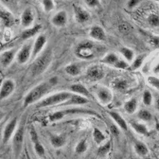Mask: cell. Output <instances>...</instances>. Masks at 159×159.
Segmentation results:
<instances>
[{"mask_svg":"<svg viewBox=\"0 0 159 159\" xmlns=\"http://www.w3.org/2000/svg\"><path fill=\"white\" fill-rule=\"evenodd\" d=\"M17 124H18V120L17 118H14L11 120H10L6 125L5 128L2 133V143L4 144H7L8 142L12 139L13 135L15 134V132L17 129Z\"/></svg>","mask_w":159,"mask_h":159,"instance_id":"7","label":"cell"},{"mask_svg":"<svg viewBox=\"0 0 159 159\" xmlns=\"http://www.w3.org/2000/svg\"><path fill=\"white\" fill-rule=\"evenodd\" d=\"M139 2L140 1H139V0H130V1H128L127 2V7L129 9H133L139 3Z\"/></svg>","mask_w":159,"mask_h":159,"instance_id":"44","label":"cell"},{"mask_svg":"<svg viewBox=\"0 0 159 159\" xmlns=\"http://www.w3.org/2000/svg\"><path fill=\"white\" fill-rule=\"evenodd\" d=\"M30 137L33 143H34V148L35 152H36L37 155L40 157H42L45 155V150L44 148L43 145L41 143L38 138V133L34 128L31 129L30 130Z\"/></svg>","mask_w":159,"mask_h":159,"instance_id":"13","label":"cell"},{"mask_svg":"<svg viewBox=\"0 0 159 159\" xmlns=\"http://www.w3.org/2000/svg\"><path fill=\"white\" fill-rule=\"evenodd\" d=\"M111 150V143L110 142H107V143L105 144L101 145L99 148L98 149V155L100 156V157H105L107 156V154L109 153Z\"/></svg>","mask_w":159,"mask_h":159,"instance_id":"33","label":"cell"},{"mask_svg":"<svg viewBox=\"0 0 159 159\" xmlns=\"http://www.w3.org/2000/svg\"><path fill=\"white\" fill-rule=\"evenodd\" d=\"M2 46H3V45H2V42H0V50H1V49H2Z\"/></svg>","mask_w":159,"mask_h":159,"instance_id":"48","label":"cell"},{"mask_svg":"<svg viewBox=\"0 0 159 159\" xmlns=\"http://www.w3.org/2000/svg\"><path fill=\"white\" fill-rule=\"evenodd\" d=\"M96 48L91 41H84L77 45L75 54L81 60H91L96 57Z\"/></svg>","mask_w":159,"mask_h":159,"instance_id":"4","label":"cell"},{"mask_svg":"<svg viewBox=\"0 0 159 159\" xmlns=\"http://www.w3.org/2000/svg\"><path fill=\"white\" fill-rule=\"evenodd\" d=\"M148 83L150 84L151 86H153L154 88H155L156 89H158L159 90V79L158 78L155 77V76H149L148 79Z\"/></svg>","mask_w":159,"mask_h":159,"instance_id":"39","label":"cell"},{"mask_svg":"<svg viewBox=\"0 0 159 159\" xmlns=\"http://www.w3.org/2000/svg\"><path fill=\"white\" fill-rule=\"evenodd\" d=\"M134 152L139 157H146L149 154V149L147 145L142 142H136L134 146Z\"/></svg>","mask_w":159,"mask_h":159,"instance_id":"23","label":"cell"},{"mask_svg":"<svg viewBox=\"0 0 159 159\" xmlns=\"http://www.w3.org/2000/svg\"><path fill=\"white\" fill-rule=\"evenodd\" d=\"M65 71L67 74L70 75L72 76H78L80 74V67L76 64H70V65H67L65 67Z\"/></svg>","mask_w":159,"mask_h":159,"instance_id":"31","label":"cell"},{"mask_svg":"<svg viewBox=\"0 0 159 159\" xmlns=\"http://www.w3.org/2000/svg\"><path fill=\"white\" fill-rule=\"evenodd\" d=\"M89 35L92 38H93L96 41L98 42H102V41H104L105 38H106V34H105V32L103 30V29L99 25H95L93 27H92V29L90 30V32H89Z\"/></svg>","mask_w":159,"mask_h":159,"instance_id":"19","label":"cell"},{"mask_svg":"<svg viewBox=\"0 0 159 159\" xmlns=\"http://www.w3.org/2000/svg\"><path fill=\"white\" fill-rule=\"evenodd\" d=\"M148 22L150 25L154 27L159 26V16L156 14H151L148 17Z\"/></svg>","mask_w":159,"mask_h":159,"instance_id":"38","label":"cell"},{"mask_svg":"<svg viewBox=\"0 0 159 159\" xmlns=\"http://www.w3.org/2000/svg\"><path fill=\"white\" fill-rule=\"evenodd\" d=\"M57 82L58 78L57 76H53L50 78L48 81L42 82L37 85L36 87L30 91V92H28V94L25 96L23 102V107H26L29 105L40 101L41 99L52 89L53 86L57 85Z\"/></svg>","mask_w":159,"mask_h":159,"instance_id":"1","label":"cell"},{"mask_svg":"<svg viewBox=\"0 0 159 159\" xmlns=\"http://www.w3.org/2000/svg\"><path fill=\"white\" fill-rule=\"evenodd\" d=\"M52 60V52L51 49H47L42 55H40L32 65L31 73L33 76H38L44 73L49 68Z\"/></svg>","mask_w":159,"mask_h":159,"instance_id":"2","label":"cell"},{"mask_svg":"<svg viewBox=\"0 0 159 159\" xmlns=\"http://www.w3.org/2000/svg\"><path fill=\"white\" fill-rule=\"evenodd\" d=\"M119 52L123 55V57L127 60V61L131 62L134 61V51L132 50V49H129L127 47H122L121 49H119Z\"/></svg>","mask_w":159,"mask_h":159,"instance_id":"30","label":"cell"},{"mask_svg":"<svg viewBox=\"0 0 159 159\" xmlns=\"http://www.w3.org/2000/svg\"><path fill=\"white\" fill-rule=\"evenodd\" d=\"M154 104H155L156 109H157V110L159 111V96H157V97L156 98L155 103H154Z\"/></svg>","mask_w":159,"mask_h":159,"instance_id":"45","label":"cell"},{"mask_svg":"<svg viewBox=\"0 0 159 159\" xmlns=\"http://www.w3.org/2000/svg\"><path fill=\"white\" fill-rule=\"evenodd\" d=\"M144 58V55H140V56L137 57L133 61V63H132L131 66H130V69H131L132 70H135V69H139V68L142 66V65H143Z\"/></svg>","mask_w":159,"mask_h":159,"instance_id":"35","label":"cell"},{"mask_svg":"<svg viewBox=\"0 0 159 159\" xmlns=\"http://www.w3.org/2000/svg\"><path fill=\"white\" fill-rule=\"evenodd\" d=\"M109 115L113 119V120L116 122V123L119 128L122 129L123 130H125V131L128 130V126H127V122L125 121V119L119 113L116 111H110Z\"/></svg>","mask_w":159,"mask_h":159,"instance_id":"21","label":"cell"},{"mask_svg":"<svg viewBox=\"0 0 159 159\" xmlns=\"http://www.w3.org/2000/svg\"><path fill=\"white\" fill-rule=\"evenodd\" d=\"M96 95H97L99 101L103 104H108L113 99L112 92H111L110 89H107V88H99L96 92Z\"/></svg>","mask_w":159,"mask_h":159,"instance_id":"15","label":"cell"},{"mask_svg":"<svg viewBox=\"0 0 159 159\" xmlns=\"http://www.w3.org/2000/svg\"><path fill=\"white\" fill-rule=\"evenodd\" d=\"M68 22L67 13L65 11H61L55 14L51 18V22L56 27H63Z\"/></svg>","mask_w":159,"mask_h":159,"instance_id":"14","label":"cell"},{"mask_svg":"<svg viewBox=\"0 0 159 159\" xmlns=\"http://www.w3.org/2000/svg\"><path fill=\"white\" fill-rule=\"evenodd\" d=\"M16 49H11L2 52L0 54V64L2 67H9L16 57Z\"/></svg>","mask_w":159,"mask_h":159,"instance_id":"12","label":"cell"},{"mask_svg":"<svg viewBox=\"0 0 159 159\" xmlns=\"http://www.w3.org/2000/svg\"><path fill=\"white\" fill-rule=\"evenodd\" d=\"M89 103V99L84 96H80L77 94H72L70 99L64 103V105H83Z\"/></svg>","mask_w":159,"mask_h":159,"instance_id":"22","label":"cell"},{"mask_svg":"<svg viewBox=\"0 0 159 159\" xmlns=\"http://www.w3.org/2000/svg\"><path fill=\"white\" fill-rule=\"evenodd\" d=\"M42 29V25H34V27L25 30L21 34V35H20V40L25 41V40H27L29 39V38H33V37H34L35 35L38 34Z\"/></svg>","mask_w":159,"mask_h":159,"instance_id":"18","label":"cell"},{"mask_svg":"<svg viewBox=\"0 0 159 159\" xmlns=\"http://www.w3.org/2000/svg\"><path fill=\"white\" fill-rule=\"evenodd\" d=\"M138 117L140 119H142V120H143V121L148 122L150 120H151L152 115L149 111L143 109V110L139 111V113H138Z\"/></svg>","mask_w":159,"mask_h":159,"instance_id":"34","label":"cell"},{"mask_svg":"<svg viewBox=\"0 0 159 159\" xmlns=\"http://www.w3.org/2000/svg\"><path fill=\"white\" fill-rule=\"evenodd\" d=\"M92 138L95 143L97 145H101L106 140V136L104 135L103 132L98 128H94L93 133H92Z\"/></svg>","mask_w":159,"mask_h":159,"instance_id":"26","label":"cell"},{"mask_svg":"<svg viewBox=\"0 0 159 159\" xmlns=\"http://www.w3.org/2000/svg\"><path fill=\"white\" fill-rule=\"evenodd\" d=\"M110 130L111 132V134H113L115 137H118V136L119 135V134H120V131H119V127H118V126L113 124V123L110 124Z\"/></svg>","mask_w":159,"mask_h":159,"instance_id":"41","label":"cell"},{"mask_svg":"<svg viewBox=\"0 0 159 159\" xmlns=\"http://www.w3.org/2000/svg\"><path fill=\"white\" fill-rule=\"evenodd\" d=\"M3 117H4V113L0 111V121H1L2 119H3Z\"/></svg>","mask_w":159,"mask_h":159,"instance_id":"46","label":"cell"},{"mask_svg":"<svg viewBox=\"0 0 159 159\" xmlns=\"http://www.w3.org/2000/svg\"><path fill=\"white\" fill-rule=\"evenodd\" d=\"M0 22L4 27H11L15 22V18L12 13L0 3Z\"/></svg>","mask_w":159,"mask_h":159,"instance_id":"6","label":"cell"},{"mask_svg":"<svg viewBox=\"0 0 159 159\" xmlns=\"http://www.w3.org/2000/svg\"><path fill=\"white\" fill-rule=\"evenodd\" d=\"M152 100H153V97H152V94L150 93V91H145L143 96V103L145 105H147V106H150L152 103Z\"/></svg>","mask_w":159,"mask_h":159,"instance_id":"37","label":"cell"},{"mask_svg":"<svg viewBox=\"0 0 159 159\" xmlns=\"http://www.w3.org/2000/svg\"><path fill=\"white\" fill-rule=\"evenodd\" d=\"M70 90L72 92H75L76 94L84 96V97L87 98V99L92 98V95L89 92V91L85 88V86H84L81 84H72L70 87Z\"/></svg>","mask_w":159,"mask_h":159,"instance_id":"20","label":"cell"},{"mask_svg":"<svg viewBox=\"0 0 159 159\" xmlns=\"http://www.w3.org/2000/svg\"><path fill=\"white\" fill-rule=\"evenodd\" d=\"M73 8H74L75 18L76 22L79 23H84L89 21L90 18V15L87 11L77 6H73Z\"/></svg>","mask_w":159,"mask_h":159,"instance_id":"17","label":"cell"},{"mask_svg":"<svg viewBox=\"0 0 159 159\" xmlns=\"http://www.w3.org/2000/svg\"><path fill=\"white\" fill-rule=\"evenodd\" d=\"M15 89V83L11 79H7L2 82L0 87V100H3L9 97Z\"/></svg>","mask_w":159,"mask_h":159,"instance_id":"9","label":"cell"},{"mask_svg":"<svg viewBox=\"0 0 159 159\" xmlns=\"http://www.w3.org/2000/svg\"><path fill=\"white\" fill-rule=\"evenodd\" d=\"M119 60V57H118L116 53H114V52H110V53L106 55V56L101 60V61L104 64H107V65L115 66V65L117 63Z\"/></svg>","mask_w":159,"mask_h":159,"instance_id":"28","label":"cell"},{"mask_svg":"<svg viewBox=\"0 0 159 159\" xmlns=\"http://www.w3.org/2000/svg\"><path fill=\"white\" fill-rule=\"evenodd\" d=\"M32 45L31 44H25L21 48L19 51L16 54V61L20 65L25 64L31 59V54H32Z\"/></svg>","mask_w":159,"mask_h":159,"instance_id":"8","label":"cell"},{"mask_svg":"<svg viewBox=\"0 0 159 159\" xmlns=\"http://www.w3.org/2000/svg\"><path fill=\"white\" fill-rule=\"evenodd\" d=\"M156 130L159 132V122L158 121L156 122Z\"/></svg>","mask_w":159,"mask_h":159,"instance_id":"47","label":"cell"},{"mask_svg":"<svg viewBox=\"0 0 159 159\" xmlns=\"http://www.w3.org/2000/svg\"><path fill=\"white\" fill-rule=\"evenodd\" d=\"M104 71L99 65H92L87 70V77L92 81H98L104 77Z\"/></svg>","mask_w":159,"mask_h":159,"instance_id":"11","label":"cell"},{"mask_svg":"<svg viewBox=\"0 0 159 159\" xmlns=\"http://www.w3.org/2000/svg\"><path fill=\"white\" fill-rule=\"evenodd\" d=\"M24 134H25V128L24 123H22L15 130V134L12 137V150L14 156L16 159L18 158L22 151L24 143Z\"/></svg>","mask_w":159,"mask_h":159,"instance_id":"5","label":"cell"},{"mask_svg":"<svg viewBox=\"0 0 159 159\" xmlns=\"http://www.w3.org/2000/svg\"><path fill=\"white\" fill-rule=\"evenodd\" d=\"M88 147H89V145H88L87 140L86 139H82L76 144V147H75V151L78 154H84V152L87 151Z\"/></svg>","mask_w":159,"mask_h":159,"instance_id":"32","label":"cell"},{"mask_svg":"<svg viewBox=\"0 0 159 159\" xmlns=\"http://www.w3.org/2000/svg\"><path fill=\"white\" fill-rule=\"evenodd\" d=\"M47 42V38L44 34H41L37 38L34 44L32 47V54H31V60L34 61L35 58L39 55V53L42 51L45 47V44Z\"/></svg>","mask_w":159,"mask_h":159,"instance_id":"10","label":"cell"},{"mask_svg":"<svg viewBox=\"0 0 159 159\" xmlns=\"http://www.w3.org/2000/svg\"><path fill=\"white\" fill-rule=\"evenodd\" d=\"M34 16L30 8H25L21 15V24L23 27H30L34 22Z\"/></svg>","mask_w":159,"mask_h":159,"instance_id":"16","label":"cell"},{"mask_svg":"<svg viewBox=\"0 0 159 159\" xmlns=\"http://www.w3.org/2000/svg\"><path fill=\"white\" fill-rule=\"evenodd\" d=\"M130 125H131L132 128L134 129L138 134H140L142 135H148L149 131L147 130V127L145 125L142 124V123H135V122H131L130 123Z\"/></svg>","mask_w":159,"mask_h":159,"instance_id":"29","label":"cell"},{"mask_svg":"<svg viewBox=\"0 0 159 159\" xmlns=\"http://www.w3.org/2000/svg\"><path fill=\"white\" fill-rule=\"evenodd\" d=\"M138 107V101L135 98H132L126 102L124 104V109L128 114H134Z\"/></svg>","mask_w":159,"mask_h":159,"instance_id":"25","label":"cell"},{"mask_svg":"<svg viewBox=\"0 0 159 159\" xmlns=\"http://www.w3.org/2000/svg\"><path fill=\"white\" fill-rule=\"evenodd\" d=\"M84 2L89 7H95L99 4V1L98 0H85Z\"/></svg>","mask_w":159,"mask_h":159,"instance_id":"43","label":"cell"},{"mask_svg":"<svg viewBox=\"0 0 159 159\" xmlns=\"http://www.w3.org/2000/svg\"><path fill=\"white\" fill-rule=\"evenodd\" d=\"M114 67L119 69H126L129 67V65L127 61H125L123 60L119 59L117 63L115 65Z\"/></svg>","mask_w":159,"mask_h":159,"instance_id":"40","label":"cell"},{"mask_svg":"<svg viewBox=\"0 0 159 159\" xmlns=\"http://www.w3.org/2000/svg\"><path fill=\"white\" fill-rule=\"evenodd\" d=\"M66 143V139L63 135H54L50 139V143L53 148H61L64 147Z\"/></svg>","mask_w":159,"mask_h":159,"instance_id":"24","label":"cell"},{"mask_svg":"<svg viewBox=\"0 0 159 159\" xmlns=\"http://www.w3.org/2000/svg\"><path fill=\"white\" fill-rule=\"evenodd\" d=\"M72 95V93L68 92H61L56 94L51 95L42 100H40L36 105V107H47L60 103H64L70 99Z\"/></svg>","mask_w":159,"mask_h":159,"instance_id":"3","label":"cell"},{"mask_svg":"<svg viewBox=\"0 0 159 159\" xmlns=\"http://www.w3.org/2000/svg\"><path fill=\"white\" fill-rule=\"evenodd\" d=\"M151 45L155 48H159V37L153 36L150 38V40Z\"/></svg>","mask_w":159,"mask_h":159,"instance_id":"42","label":"cell"},{"mask_svg":"<svg viewBox=\"0 0 159 159\" xmlns=\"http://www.w3.org/2000/svg\"><path fill=\"white\" fill-rule=\"evenodd\" d=\"M112 86L118 91H125L128 87V82L125 79H116L112 82Z\"/></svg>","mask_w":159,"mask_h":159,"instance_id":"27","label":"cell"},{"mask_svg":"<svg viewBox=\"0 0 159 159\" xmlns=\"http://www.w3.org/2000/svg\"><path fill=\"white\" fill-rule=\"evenodd\" d=\"M42 4L45 12H49V11L54 9L55 7L54 2L52 0H43V1H42Z\"/></svg>","mask_w":159,"mask_h":159,"instance_id":"36","label":"cell"}]
</instances>
